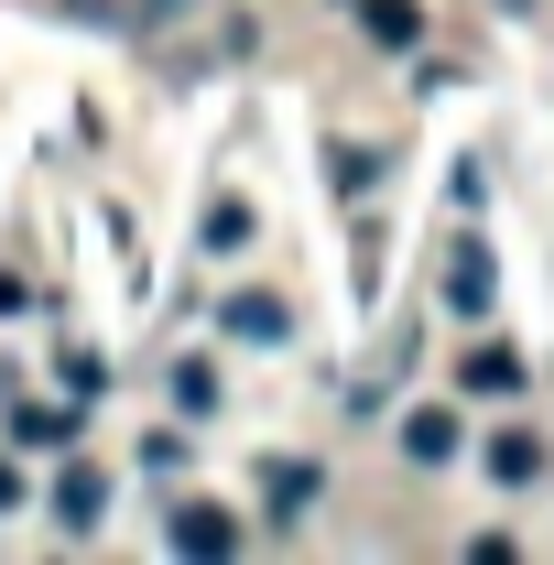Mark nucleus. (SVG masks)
Wrapping results in <instances>:
<instances>
[{"label": "nucleus", "instance_id": "1", "mask_svg": "<svg viewBox=\"0 0 554 565\" xmlns=\"http://www.w3.org/2000/svg\"><path fill=\"white\" fill-rule=\"evenodd\" d=\"M163 544H174V555H239V522L207 511V500H185V511L163 522Z\"/></svg>", "mask_w": 554, "mask_h": 565}, {"label": "nucleus", "instance_id": "2", "mask_svg": "<svg viewBox=\"0 0 554 565\" xmlns=\"http://www.w3.org/2000/svg\"><path fill=\"white\" fill-rule=\"evenodd\" d=\"M446 305L457 316H489V239H457L446 250Z\"/></svg>", "mask_w": 554, "mask_h": 565}, {"label": "nucleus", "instance_id": "3", "mask_svg": "<svg viewBox=\"0 0 554 565\" xmlns=\"http://www.w3.org/2000/svg\"><path fill=\"white\" fill-rule=\"evenodd\" d=\"M228 338H294V316H283V294H228Z\"/></svg>", "mask_w": 554, "mask_h": 565}, {"label": "nucleus", "instance_id": "4", "mask_svg": "<svg viewBox=\"0 0 554 565\" xmlns=\"http://www.w3.org/2000/svg\"><path fill=\"white\" fill-rule=\"evenodd\" d=\"M98 500H109V479H98V468H66V479H55V522L87 533V522H98Z\"/></svg>", "mask_w": 554, "mask_h": 565}, {"label": "nucleus", "instance_id": "5", "mask_svg": "<svg viewBox=\"0 0 554 565\" xmlns=\"http://www.w3.org/2000/svg\"><path fill=\"white\" fill-rule=\"evenodd\" d=\"M11 435H22V446H76V414H55V403H22V414H11Z\"/></svg>", "mask_w": 554, "mask_h": 565}, {"label": "nucleus", "instance_id": "6", "mask_svg": "<svg viewBox=\"0 0 554 565\" xmlns=\"http://www.w3.org/2000/svg\"><path fill=\"white\" fill-rule=\"evenodd\" d=\"M359 22H370V44H414V0H359Z\"/></svg>", "mask_w": 554, "mask_h": 565}, {"label": "nucleus", "instance_id": "7", "mask_svg": "<svg viewBox=\"0 0 554 565\" xmlns=\"http://www.w3.org/2000/svg\"><path fill=\"white\" fill-rule=\"evenodd\" d=\"M489 468H500V479H533V468H544V435H500Z\"/></svg>", "mask_w": 554, "mask_h": 565}, {"label": "nucleus", "instance_id": "8", "mask_svg": "<svg viewBox=\"0 0 554 565\" xmlns=\"http://www.w3.org/2000/svg\"><path fill=\"white\" fill-rule=\"evenodd\" d=\"M511 381H522V359H511V349H479V359H468V392H511Z\"/></svg>", "mask_w": 554, "mask_h": 565}, {"label": "nucleus", "instance_id": "9", "mask_svg": "<svg viewBox=\"0 0 554 565\" xmlns=\"http://www.w3.org/2000/svg\"><path fill=\"white\" fill-rule=\"evenodd\" d=\"M403 446H414V457H446V446H457V414H414V424H403Z\"/></svg>", "mask_w": 554, "mask_h": 565}, {"label": "nucleus", "instance_id": "10", "mask_svg": "<svg viewBox=\"0 0 554 565\" xmlns=\"http://www.w3.org/2000/svg\"><path fill=\"white\" fill-rule=\"evenodd\" d=\"M11 500H22V468H11V457H0V511H11Z\"/></svg>", "mask_w": 554, "mask_h": 565}]
</instances>
